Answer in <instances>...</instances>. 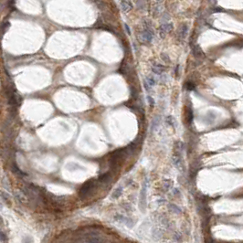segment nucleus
Listing matches in <instances>:
<instances>
[{"instance_id": "0eeeda50", "label": "nucleus", "mask_w": 243, "mask_h": 243, "mask_svg": "<svg viewBox=\"0 0 243 243\" xmlns=\"http://www.w3.org/2000/svg\"><path fill=\"white\" fill-rule=\"evenodd\" d=\"M152 70L155 74H162L165 70V67L159 63H154L152 65Z\"/></svg>"}, {"instance_id": "f257e3e1", "label": "nucleus", "mask_w": 243, "mask_h": 243, "mask_svg": "<svg viewBox=\"0 0 243 243\" xmlns=\"http://www.w3.org/2000/svg\"><path fill=\"white\" fill-rule=\"evenodd\" d=\"M139 39L143 43H150L153 40L154 32L152 30V25L149 22V20L144 22V29L140 33Z\"/></svg>"}, {"instance_id": "412c9836", "label": "nucleus", "mask_w": 243, "mask_h": 243, "mask_svg": "<svg viewBox=\"0 0 243 243\" xmlns=\"http://www.w3.org/2000/svg\"><path fill=\"white\" fill-rule=\"evenodd\" d=\"M185 87L188 90H193L194 89V84L191 83V82H188L185 84Z\"/></svg>"}, {"instance_id": "5701e85b", "label": "nucleus", "mask_w": 243, "mask_h": 243, "mask_svg": "<svg viewBox=\"0 0 243 243\" xmlns=\"http://www.w3.org/2000/svg\"><path fill=\"white\" fill-rule=\"evenodd\" d=\"M124 27H125V29H126V31H127V33L129 34V35H131V31H130V29H129V27H128V25H124Z\"/></svg>"}, {"instance_id": "f8f14e48", "label": "nucleus", "mask_w": 243, "mask_h": 243, "mask_svg": "<svg viewBox=\"0 0 243 243\" xmlns=\"http://www.w3.org/2000/svg\"><path fill=\"white\" fill-rule=\"evenodd\" d=\"M165 121H166V123H167V124H168V125H170V126H172V127H175V120L174 119V117H173V116H171V115L167 116V117H166V119H165Z\"/></svg>"}, {"instance_id": "6ab92c4d", "label": "nucleus", "mask_w": 243, "mask_h": 243, "mask_svg": "<svg viewBox=\"0 0 243 243\" xmlns=\"http://www.w3.org/2000/svg\"><path fill=\"white\" fill-rule=\"evenodd\" d=\"M147 100H148V102H149V105H150V107H154L155 106V100L150 96L147 97Z\"/></svg>"}, {"instance_id": "aec40b11", "label": "nucleus", "mask_w": 243, "mask_h": 243, "mask_svg": "<svg viewBox=\"0 0 243 243\" xmlns=\"http://www.w3.org/2000/svg\"><path fill=\"white\" fill-rule=\"evenodd\" d=\"M172 185V182L171 181H165V183H164V186H165V189H169L170 188V186Z\"/></svg>"}, {"instance_id": "7ed1b4c3", "label": "nucleus", "mask_w": 243, "mask_h": 243, "mask_svg": "<svg viewBox=\"0 0 243 243\" xmlns=\"http://www.w3.org/2000/svg\"><path fill=\"white\" fill-rule=\"evenodd\" d=\"M95 185V181H88L87 183L84 184V185L81 188V196L84 197V196H88L90 192H91L92 188H94Z\"/></svg>"}, {"instance_id": "20e7f679", "label": "nucleus", "mask_w": 243, "mask_h": 243, "mask_svg": "<svg viewBox=\"0 0 243 243\" xmlns=\"http://www.w3.org/2000/svg\"><path fill=\"white\" fill-rule=\"evenodd\" d=\"M173 30V25L171 23H165V24H162L160 26V29H159V34L161 36V38H165V37L168 34L170 33L171 31Z\"/></svg>"}, {"instance_id": "ddd939ff", "label": "nucleus", "mask_w": 243, "mask_h": 243, "mask_svg": "<svg viewBox=\"0 0 243 243\" xmlns=\"http://www.w3.org/2000/svg\"><path fill=\"white\" fill-rule=\"evenodd\" d=\"M121 193H123V189H121V188H117L114 192V194H113V198H118L121 195Z\"/></svg>"}, {"instance_id": "423d86ee", "label": "nucleus", "mask_w": 243, "mask_h": 243, "mask_svg": "<svg viewBox=\"0 0 243 243\" xmlns=\"http://www.w3.org/2000/svg\"><path fill=\"white\" fill-rule=\"evenodd\" d=\"M155 80L153 76H148L144 81V85L146 91H150V89L153 86H155Z\"/></svg>"}, {"instance_id": "f03ea898", "label": "nucleus", "mask_w": 243, "mask_h": 243, "mask_svg": "<svg viewBox=\"0 0 243 243\" xmlns=\"http://www.w3.org/2000/svg\"><path fill=\"white\" fill-rule=\"evenodd\" d=\"M147 180L145 181L144 185H143V188H142V190H141V193H140V208L141 210L144 212L146 208V193H147Z\"/></svg>"}, {"instance_id": "39448f33", "label": "nucleus", "mask_w": 243, "mask_h": 243, "mask_svg": "<svg viewBox=\"0 0 243 243\" xmlns=\"http://www.w3.org/2000/svg\"><path fill=\"white\" fill-rule=\"evenodd\" d=\"M8 102L12 105H18V104H20L21 99L17 93H15L14 91H10L9 92V96H8Z\"/></svg>"}, {"instance_id": "6e6552de", "label": "nucleus", "mask_w": 243, "mask_h": 243, "mask_svg": "<svg viewBox=\"0 0 243 243\" xmlns=\"http://www.w3.org/2000/svg\"><path fill=\"white\" fill-rule=\"evenodd\" d=\"M188 26L186 25H182L180 27H179V29H178V38L180 40H185V37L186 35H188Z\"/></svg>"}, {"instance_id": "1a4fd4ad", "label": "nucleus", "mask_w": 243, "mask_h": 243, "mask_svg": "<svg viewBox=\"0 0 243 243\" xmlns=\"http://www.w3.org/2000/svg\"><path fill=\"white\" fill-rule=\"evenodd\" d=\"M121 10H123V12L127 13L131 10V9H132L133 3L131 1H121Z\"/></svg>"}, {"instance_id": "9b49d317", "label": "nucleus", "mask_w": 243, "mask_h": 243, "mask_svg": "<svg viewBox=\"0 0 243 243\" xmlns=\"http://www.w3.org/2000/svg\"><path fill=\"white\" fill-rule=\"evenodd\" d=\"M161 3H162V2H156V3H155V6H154V15H155V16L159 15V14L161 13L162 8H161L160 6H159Z\"/></svg>"}, {"instance_id": "4be33fe9", "label": "nucleus", "mask_w": 243, "mask_h": 243, "mask_svg": "<svg viewBox=\"0 0 243 243\" xmlns=\"http://www.w3.org/2000/svg\"><path fill=\"white\" fill-rule=\"evenodd\" d=\"M1 241H2V242L6 241V239H5V234H4L3 232H1Z\"/></svg>"}, {"instance_id": "9d476101", "label": "nucleus", "mask_w": 243, "mask_h": 243, "mask_svg": "<svg viewBox=\"0 0 243 243\" xmlns=\"http://www.w3.org/2000/svg\"><path fill=\"white\" fill-rule=\"evenodd\" d=\"M160 125V118L159 116H156L154 118L153 121H152V130L153 131H155L158 127Z\"/></svg>"}, {"instance_id": "a211bd4d", "label": "nucleus", "mask_w": 243, "mask_h": 243, "mask_svg": "<svg viewBox=\"0 0 243 243\" xmlns=\"http://www.w3.org/2000/svg\"><path fill=\"white\" fill-rule=\"evenodd\" d=\"M8 27H9V23L8 22H5L2 26V33L4 34L6 32V30L8 29Z\"/></svg>"}, {"instance_id": "f3484780", "label": "nucleus", "mask_w": 243, "mask_h": 243, "mask_svg": "<svg viewBox=\"0 0 243 243\" xmlns=\"http://www.w3.org/2000/svg\"><path fill=\"white\" fill-rule=\"evenodd\" d=\"M22 243H33V239L30 236H26L22 239Z\"/></svg>"}, {"instance_id": "dca6fc26", "label": "nucleus", "mask_w": 243, "mask_h": 243, "mask_svg": "<svg viewBox=\"0 0 243 243\" xmlns=\"http://www.w3.org/2000/svg\"><path fill=\"white\" fill-rule=\"evenodd\" d=\"M136 5H137V8L141 9V10L145 8V1H137Z\"/></svg>"}, {"instance_id": "2eb2a0df", "label": "nucleus", "mask_w": 243, "mask_h": 243, "mask_svg": "<svg viewBox=\"0 0 243 243\" xmlns=\"http://www.w3.org/2000/svg\"><path fill=\"white\" fill-rule=\"evenodd\" d=\"M193 51H194V54L197 56V57H200V56H203V53H202L201 50L199 48H198V47H196Z\"/></svg>"}, {"instance_id": "4468645a", "label": "nucleus", "mask_w": 243, "mask_h": 243, "mask_svg": "<svg viewBox=\"0 0 243 243\" xmlns=\"http://www.w3.org/2000/svg\"><path fill=\"white\" fill-rule=\"evenodd\" d=\"M169 208H170V209H171L174 213L179 214V213L181 212V209H180L178 207H177V206H175V205H170Z\"/></svg>"}]
</instances>
